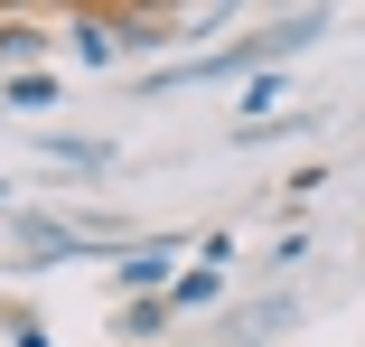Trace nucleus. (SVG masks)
Here are the masks:
<instances>
[{
	"label": "nucleus",
	"instance_id": "1",
	"mask_svg": "<svg viewBox=\"0 0 365 347\" xmlns=\"http://www.w3.org/2000/svg\"><path fill=\"white\" fill-rule=\"evenodd\" d=\"M160 272H169V244H140V253L122 263V282H160Z\"/></svg>",
	"mask_w": 365,
	"mask_h": 347
},
{
	"label": "nucleus",
	"instance_id": "2",
	"mask_svg": "<svg viewBox=\"0 0 365 347\" xmlns=\"http://www.w3.org/2000/svg\"><path fill=\"white\" fill-rule=\"evenodd\" d=\"M0 47H29V29H10V19H0Z\"/></svg>",
	"mask_w": 365,
	"mask_h": 347
}]
</instances>
